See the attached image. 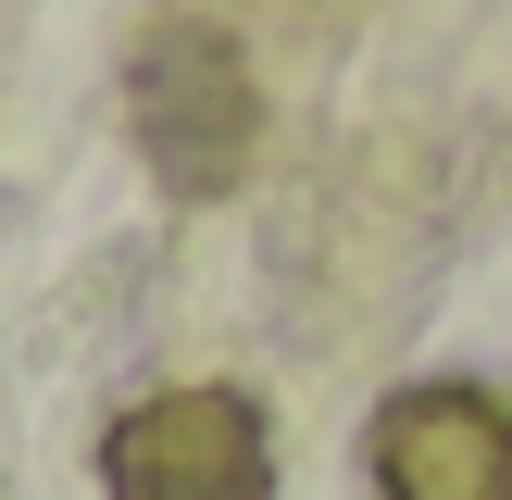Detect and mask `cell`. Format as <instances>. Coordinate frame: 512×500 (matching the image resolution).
Wrapping results in <instances>:
<instances>
[{
  "label": "cell",
  "instance_id": "6da1fadb",
  "mask_svg": "<svg viewBox=\"0 0 512 500\" xmlns=\"http://www.w3.org/2000/svg\"><path fill=\"white\" fill-rule=\"evenodd\" d=\"M100 488L113 500H275V438L263 400L238 388H150L100 438Z\"/></svg>",
  "mask_w": 512,
  "mask_h": 500
},
{
  "label": "cell",
  "instance_id": "7a4b0ae2",
  "mask_svg": "<svg viewBox=\"0 0 512 500\" xmlns=\"http://www.w3.org/2000/svg\"><path fill=\"white\" fill-rule=\"evenodd\" d=\"M363 463H375V500H512V413L463 375H438L375 413Z\"/></svg>",
  "mask_w": 512,
  "mask_h": 500
}]
</instances>
